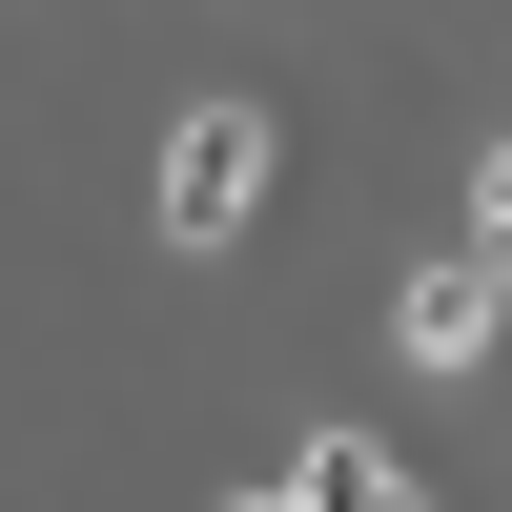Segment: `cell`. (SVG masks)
Segmentation results:
<instances>
[{
    "label": "cell",
    "instance_id": "6da1fadb",
    "mask_svg": "<svg viewBox=\"0 0 512 512\" xmlns=\"http://www.w3.org/2000/svg\"><path fill=\"white\" fill-rule=\"evenodd\" d=\"M246 205H267V103H185V144H164V246H246Z\"/></svg>",
    "mask_w": 512,
    "mask_h": 512
},
{
    "label": "cell",
    "instance_id": "7a4b0ae2",
    "mask_svg": "<svg viewBox=\"0 0 512 512\" xmlns=\"http://www.w3.org/2000/svg\"><path fill=\"white\" fill-rule=\"evenodd\" d=\"M492 328H512V287L472 267V246H431V267L390 287V349H410V369H492Z\"/></svg>",
    "mask_w": 512,
    "mask_h": 512
},
{
    "label": "cell",
    "instance_id": "3957f363",
    "mask_svg": "<svg viewBox=\"0 0 512 512\" xmlns=\"http://www.w3.org/2000/svg\"><path fill=\"white\" fill-rule=\"evenodd\" d=\"M287 512H410V451L390 431H308L287 451Z\"/></svg>",
    "mask_w": 512,
    "mask_h": 512
},
{
    "label": "cell",
    "instance_id": "277c9868",
    "mask_svg": "<svg viewBox=\"0 0 512 512\" xmlns=\"http://www.w3.org/2000/svg\"><path fill=\"white\" fill-rule=\"evenodd\" d=\"M472 267H492V287H512V144H492V164H472Z\"/></svg>",
    "mask_w": 512,
    "mask_h": 512
},
{
    "label": "cell",
    "instance_id": "5b68a950",
    "mask_svg": "<svg viewBox=\"0 0 512 512\" xmlns=\"http://www.w3.org/2000/svg\"><path fill=\"white\" fill-rule=\"evenodd\" d=\"M226 512H287V492H226Z\"/></svg>",
    "mask_w": 512,
    "mask_h": 512
}]
</instances>
